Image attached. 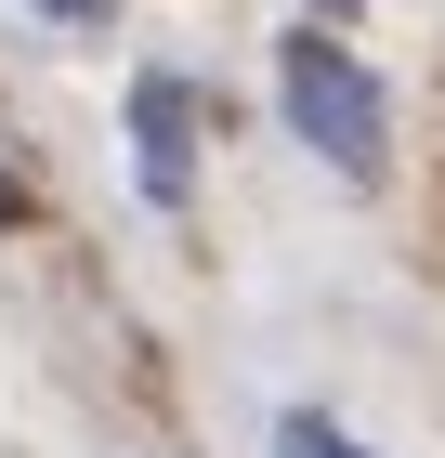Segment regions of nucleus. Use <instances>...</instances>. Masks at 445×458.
<instances>
[{
  "mask_svg": "<svg viewBox=\"0 0 445 458\" xmlns=\"http://www.w3.org/2000/svg\"><path fill=\"white\" fill-rule=\"evenodd\" d=\"M275 92H288V131H302L328 171L367 183L380 157H393V131H380V79L354 66L328 27H288V39H275Z\"/></svg>",
  "mask_w": 445,
  "mask_h": 458,
  "instance_id": "obj_1",
  "label": "nucleus"
},
{
  "mask_svg": "<svg viewBox=\"0 0 445 458\" xmlns=\"http://www.w3.org/2000/svg\"><path fill=\"white\" fill-rule=\"evenodd\" d=\"M0 210H13V197H0Z\"/></svg>",
  "mask_w": 445,
  "mask_h": 458,
  "instance_id": "obj_5",
  "label": "nucleus"
},
{
  "mask_svg": "<svg viewBox=\"0 0 445 458\" xmlns=\"http://www.w3.org/2000/svg\"><path fill=\"white\" fill-rule=\"evenodd\" d=\"M275 458H367V445H354L328 406H288V420H275Z\"/></svg>",
  "mask_w": 445,
  "mask_h": 458,
  "instance_id": "obj_3",
  "label": "nucleus"
},
{
  "mask_svg": "<svg viewBox=\"0 0 445 458\" xmlns=\"http://www.w3.org/2000/svg\"><path fill=\"white\" fill-rule=\"evenodd\" d=\"M132 157H144V197L158 210H197V92L171 66L132 79Z\"/></svg>",
  "mask_w": 445,
  "mask_h": 458,
  "instance_id": "obj_2",
  "label": "nucleus"
},
{
  "mask_svg": "<svg viewBox=\"0 0 445 458\" xmlns=\"http://www.w3.org/2000/svg\"><path fill=\"white\" fill-rule=\"evenodd\" d=\"M39 13H53V27H92V13H105V0H39Z\"/></svg>",
  "mask_w": 445,
  "mask_h": 458,
  "instance_id": "obj_4",
  "label": "nucleus"
}]
</instances>
